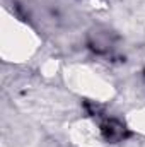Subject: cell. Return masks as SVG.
Here are the masks:
<instances>
[{
	"label": "cell",
	"instance_id": "1",
	"mask_svg": "<svg viewBox=\"0 0 145 147\" xmlns=\"http://www.w3.org/2000/svg\"><path fill=\"white\" fill-rule=\"evenodd\" d=\"M97 116H99V134H101L104 142H108V144H121L132 135L126 123L121 121L119 118L101 116V115H97Z\"/></svg>",
	"mask_w": 145,
	"mask_h": 147
},
{
	"label": "cell",
	"instance_id": "3",
	"mask_svg": "<svg viewBox=\"0 0 145 147\" xmlns=\"http://www.w3.org/2000/svg\"><path fill=\"white\" fill-rule=\"evenodd\" d=\"M144 77H145V70H144Z\"/></svg>",
	"mask_w": 145,
	"mask_h": 147
},
{
	"label": "cell",
	"instance_id": "2",
	"mask_svg": "<svg viewBox=\"0 0 145 147\" xmlns=\"http://www.w3.org/2000/svg\"><path fill=\"white\" fill-rule=\"evenodd\" d=\"M118 36L109 31L106 28H96L92 31H89L87 34V48L94 53V55H109L113 53L114 46H116Z\"/></svg>",
	"mask_w": 145,
	"mask_h": 147
}]
</instances>
